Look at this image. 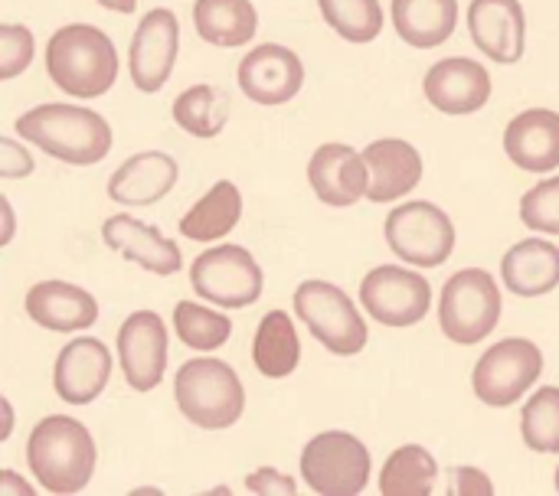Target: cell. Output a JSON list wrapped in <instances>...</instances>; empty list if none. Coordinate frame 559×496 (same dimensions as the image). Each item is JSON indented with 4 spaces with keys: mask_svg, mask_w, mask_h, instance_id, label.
Returning a JSON list of instances; mask_svg holds the SVG:
<instances>
[{
    "mask_svg": "<svg viewBox=\"0 0 559 496\" xmlns=\"http://www.w3.org/2000/svg\"><path fill=\"white\" fill-rule=\"evenodd\" d=\"M26 464L43 491L79 494L88 487L95 471V441L88 428L69 415L43 419L26 441Z\"/></svg>",
    "mask_w": 559,
    "mask_h": 496,
    "instance_id": "cell-1",
    "label": "cell"
},
{
    "mask_svg": "<svg viewBox=\"0 0 559 496\" xmlns=\"http://www.w3.org/2000/svg\"><path fill=\"white\" fill-rule=\"evenodd\" d=\"M16 134L29 144L43 147L56 160L75 164V167L98 164L111 150L108 121L98 111L79 108V105L29 108L26 114L16 118Z\"/></svg>",
    "mask_w": 559,
    "mask_h": 496,
    "instance_id": "cell-2",
    "label": "cell"
},
{
    "mask_svg": "<svg viewBox=\"0 0 559 496\" xmlns=\"http://www.w3.org/2000/svg\"><path fill=\"white\" fill-rule=\"evenodd\" d=\"M49 78L75 98H98L115 85L118 56L105 29L88 23H69L52 33L46 46Z\"/></svg>",
    "mask_w": 559,
    "mask_h": 496,
    "instance_id": "cell-3",
    "label": "cell"
},
{
    "mask_svg": "<svg viewBox=\"0 0 559 496\" xmlns=\"http://www.w3.org/2000/svg\"><path fill=\"white\" fill-rule=\"evenodd\" d=\"M174 396H177V409L183 412V419L210 432H223L236 425L246 409V389L236 370L210 356L187 360L177 370Z\"/></svg>",
    "mask_w": 559,
    "mask_h": 496,
    "instance_id": "cell-4",
    "label": "cell"
},
{
    "mask_svg": "<svg viewBox=\"0 0 559 496\" xmlns=\"http://www.w3.org/2000/svg\"><path fill=\"white\" fill-rule=\"evenodd\" d=\"M501 291L491 271L465 268L452 275L439 298V324L452 343L472 347L491 337L501 320Z\"/></svg>",
    "mask_w": 559,
    "mask_h": 496,
    "instance_id": "cell-5",
    "label": "cell"
},
{
    "mask_svg": "<svg viewBox=\"0 0 559 496\" xmlns=\"http://www.w3.org/2000/svg\"><path fill=\"white\" fill-rule=\"evenodd\" d=\"M295 314L334 356H357L367 347V320L357 314L354 301L331 281H305L295 291Z\"/></svg>",
    "mask_w": 559,
    "mask_h": 496,
    "instance_id": "cell-6",
    "label": "cell"
},
{
    "mask_svg": "<svg viewBox=\"0 0 559 496\" xmlns=\"http://www.w3.org/2000/svg\"><path fill=\"white\" fill-rule=\"evenodd\" d=\"M386 245L396 258L419 268H439L455 252V226L436 203H403L386 216Z\"/></svg>",
    "mask_w": 559,
    "mask_h": 496,
    "instance_id": "cell-7",
    "label": "cell"
},
{
    "mask_svg": "<svg viewBox=\"0 0 559 496\" xmlns=\"http://www.w3.org/2000/svg\"><path fill=\"white\" fill-rule=\"evenodd\" d=\"M193 291L216 307H249L259 301L265 275L242 245H213L190 265Z\"/></svg>",
    "mask_w": 559,
    "mask_h": 496,
    "instance_id": "cell-8",
    "label": "cell"
},
{
    "mask_svg": "<svg viewBox=\"0 0 559 496\" xmlns=\"http://www.w3.org/2000/svg\"><path fill=\"white\" fill-rule=\"evenodd\" d=\"M301 474L314 494H364L370 481V451L347 432H324L308 441L301 455Z\"/></svg>",
    "mask_w": 559,
    "mask_h": 496,
    "instance_id": "cell-9",
    "label": "cell"
},
{
    "mask_svg": "<svg viewBox=\"0 0 559 496\" xmlns=\"http://www.w3.org/2000/svg\"><path fill=\"white\" fill-rule=\"evenodd\" d=\"M544 373V353L537 343L511 337L495 343L475 366V396L491 409L514 406Z\"/></svg>",
    "mask_w": 559,
    "mask_h": 496,
    "instance_id": "cell-10",
    "label": "cell"
},
{
    "mask_svg": "<svg viewBox=\"0 0 559 496\" xmlns=\"http://www.w3.org/2000/svg\"><path fill=\"white\" fill-rule=\"evenodd\" d=\"M360 304L383 327H413L429 314L432 288L419 271L380 265L360 281Z\"/></svg>",
    "mask_w": 559,
    "mask_h": 496,
    "instance_id": "cell-11",
    "label": "cell"
},
{
    "mask_svg": "<svg viewBox=\"0 0 559 496\" xmlns=\"http://www.w3.org/2000/svg\"><path fill=\"white\" fill-rule=\"evenodd\" d=\"M118 360L134 392L160 386L167 370V327L154 311H134L118 330Z\"/></svg>",
    "mask_w": 559,
    "mask_h": 496,
    "instance_id": "cell-12",
    "label": "cell"
},
{
    "mask_svg": "<svg viewBox=\"0 0 559 496\" xmlns=\"http://www.w3.org/2000/svg\"><path fill=\"white\" fill-rule=\"evenodd\" d=\"M177 49H180V26H177L174 10L167 7L151 10L138 23L131 52H128V72H131L134 88L160 92L177 62Z\"/></svg>",
    "mask_w": 559,
    "mask_h": 496,
    "instance_id": "cell-13",
    "label": "cell"
},
{
    "mask_svg": "<svg viewBox=\"0 0 559 496\" xmlns=\"http://www.w3.org/2000/svg\"><path fill=\"white\" fill-rule=\"evenodd\" d=\"M305 82V65L298 52L278 43L255 46L242 62H239V88L246 98L255 105H285L301 92Z\"/></svg>",
    "mask_w": 559,
    "mask_h": 496,
    "instance_id": "cell-14",
    "label": "cell"
},
{
    "mask_svg": "<svg viewBox=\"0 0 559 496\" xmlns=\"http://www.w3.org/2000/svg\"><path fill=\"white\" fill-rule=\"evenodd\" d=\"M108 379H111V356L102 340L79 337L59 350L56 370H52V386L62 402L88 406L105 392Z\"/></svg>",
    "mask_w": 559,
    "mask_h": 496,
    "instance_id": "cell-15",
    "label": "cell"
},
{
    "mask_svg": "<svg viewBox=\"0 0 559 496\" xmlns=\"http://www.w3.org/2000/svg\"><path fill=\"white\" fill-rule=\"evenodd\" d=\"M308 183L328 206H354L370 190L367 157L347 144H321L308 160Z\"/></svg>",
    "mask_w": 559,
    "mask_h": 496,
    "instance_id": "cell-16",
    "label": "cell"
},
{
    "mask_svg": "<svg viewBox=\"0 0 559 496\" xmlns=\"http://www.w3.org/2000/svg\"><path fill=\"white\" fill-rule=\"evenodd\" d=\"M468 33L488 59L501 65L518 62L527 43V16L521 0H472Z\"/></svg>",
    "mask_w": 559,
    "mask_h": 496,
    "instance_id": "cell-17",
    "label": "cell"
},
{
    "mask_svg": "<svg viewBox=\"0 0 559 496\" xmlns=\"http://www.w3.org/2000/svg\"><path fill=\"white\" fill-rule=\"evenodd\" d=\"M426 98L432 108L445 114H472L488 105L491 98V75L481 62L455 56L442 59L426 72Z\"/></svg>",
    "mask_w": 559,
    "mask_h": 496,
    "instance_id": "cell-18",
    "label": "cell"
},
{
    "mask_svg": "<svg viewBox=\"0 0 559 496\" xmlns=\"http://www.w3.org/2000/svg\"><path fill=\"white\" fill-rule=\"evenodd\" d=\"M102 239L108 249H115L118 255H124L128 262L141 265L151 275H177L183 268L177 242H170L160 229H154L141 219H131L124 213L105 219Z\"/></svg>",
    "mask_w": 559,
    "mask_h": 496,
    "instance_id": "cell-19",
    "label": "cell"
},
{
    "mask_svg": "<svg viewBox=\"0 0 559 496\" xmlns=\"http://www.w3.org/2000/svg\"><path fill=\"white\" fill-rule=\"evenodd\" d=\"M26 317L52 334L88 330L98 320V301L69 281H39L26 291Z\"/></svg>",
    "mask_w": 559,
    "mask_h": 496,
    "instance_id": "cell-20",
    "label": "cell"
},
{
    "mask_svg": "<svg viewBox=\"0 0 559 496\" xmlns=\"http://www.w3.org/2000/svg\"><path fill=\"white\" fill-rule=\"evenodd\" d=\"M508 157L531 173H550L559 167V114L550 108H527L504 131Z\"/></svg>",
    "mask_w": 559,
    "mask_h": 496,
    "instance_id": "cell-21",
    "label": "cell"
},
{
    "mask_svg": "<svg viewBox=\"0 0 559 496\" xmlns=\"http://www.w3.org/2000/svg\"><path fill=\"white\" fill-rule=\"evenodd\" d=\"M364 157L370 167V190H367L370 203L400 199L423 180V157L409 141H400V137L373 141L364 150Z\"/></svg>",
    "mask_w": 559,
    "mask_h": 496,
    "instance_id": "cell-22",
    "label": "cell"
},
{
    "mask_svg": "<svg viewBox=\"0 0 559 496\" xmlns=\"http://www.w3.org/2000/svg\"><path fill=\"white\" fill-rule=\"evenodd\" d=\"M177 183V164L167 154L144 150L128 157L108 180V196L121 206H151Z\"/></svg>",
    "mask_w": 559,
    "mask_h": 496,
    "instance_id": "cell-23",
    "label": "cell"
},
{
    "mask_svg": "<svg viewBox=\"0 0 559 496\" xmlns=\"http://www.w3.org/2000/svg\"><path fill=\"white\" fill-rule=\"evenodd\" d=\"M504 288L518 298H540L559 285V249L547 239H524L501 262Z\"/></svg>",
    "mask_w": 559,
    "mask_h": 496,
    "instance_id": "cell-24",
    "label": "cell"
},
{
    "mask_svg": "<svg viewBox=\"0 0 559 496\" xmlns=\"http://www.w3.org/2000/svg\"><path fill=\"white\" fill-rule=\"evenodd\" d=\"M459 23V0H393V26L416 49L442 46Z\"/></svg>",
    "mask_w": 559,
    "mask_h": 496,
    "instance_id": "cell-25",
    "label": "cell"
},
{
    "mask_svg": "<svg viewBox=\"0 0 559 496\" xmlns=\"http://www.w3.org/2000/svg\"><path fill=\"white\" fill-rule=\"evenodd\" d=\"M298 360H301V340L295 320L285 311H269L252 340L255 370L269 379H285L298 370Z\"/></svg>",
    "mask_w": 559,
    "mask_h": 496,
    "instance_id": "cell-26",
    "label": "cell"
},
{
    "mask_svg": "<svg viewBox=\"0 0 559 496\" xmlns=\"http://www.w3.org/2000/svg\"><path fill=\"white\" fill-rule=\"evenodd\" d=\"M197 33L210 46H246L259 29V13L249 0H197L193 7Z\"/></svg>",
    "mask_w": 559,
    "mask_h": 496,
    "instance_id": "cell-27",
    "label": "cell"
},
{
    "mask_svg": "<svg viewBox=\"0 0 559 496\" xmlns=\"http://www.w3.org/2000/svg\"><path fill=\"white\" fill-rule=\"evenodd\" d=\"M242 216V193L233 180H219L210 193L180 219V232L190 242H213L236 229Z\"/></svg>",
    "mask_w": 559,
    "mask_h": 496,
    "instance_id": "cell-28",
    "label": "cell"
},
{
    "mask_svg": "<svg viewBox=\"0 0 559 496\" xmlns=\"http://www.w3.org/2000/svg\"><path fill=\"white\" fill-rule=\"evenodd\" d=\"M439 464L419 445H403L393 451L380 474V491L386 496H426L436 491Z\"/></svg>",
    "mask_w": 559,
    "mask_h": 496,
    "instance_id": "cell-29",
    "label": "cell"
},
{
    "mask_svg": "<svg viewBox=\"0 0 559 496\" xmlns=\"http://www.w3.org/2000/svg\"><path fill=\"white\" fill-rule=\"evenodd\" d=\"M174 121L193 137H216L229 121V98L216 85H193L177 95Z\"/></svg>",
    "mask_w": 559,
    "mask_h": 496,
    "instance_id": "cell-30",
    "label": "cell"
},
{
    "mask_svg": "<svg viewBox=\"0 0 559 496\" xmlns=\"http://www.w3.org/2000/svg\"><path fill=\"white\" fill-rule=\"evenodd\" d=\"M174 330H177V337L187 347L203 350V353H213V350H219L229 340L233 324L219 311H210V307L193 304V301H180L174 307Z\"/></svg>",
    "mask_w": 559,
    "mask_h": 496,
    "instance_id": "cell-31",
    "label": "cell"
},
{
    "mask_svg": "<svg viewBox=\"0 0 559 496\" xmlns=\"http://www.w3.org/2000/svg\"><path fill=\"white\" fill-rule=\"evenodd\" d=\"M328 26L347 43H370L383 29L380 0H318Z\"/></svg>",
    "mask_w": 559,
    "mask_h": 496,
    "instance_id": "cell-32",
    "label": "cell"
},
{
    "mask_svg": "<svg viewBox=\"0 0 559 496\" xmlns=\"http://www.w3.org/2000/svg\"><path fill=\"white\" fill-rule=\"evenodd\" d=\"M521 435L524 445L537 455H557L559 451V386H547L524 406L521 415Z\"/></svg>",
    "mask_w": 559,
    "mask_h": 496,
    "instance_id": "cell-33",
    "label": "cell"
},
{
    "mask_svg": "<svg viewBox=\"0 0 559 496\" xmlns=\"http://www.w3.org/2000/svg\"><path fill=\"white\" fill-rule=\"evenodd\" d=\"M521 219L534 232L559 235V177L531 186L521 199Z\"/></svg>",
    "mask_w": 559,
    "mask_h": 496,
    "instance_id": "cell-34",
    "label": "cell"
},
{
    "mask_svg": "<svg viewBox=\"0 0 559 496\" xmlns=\"http://www.w3.org/2000/svg\"><path fill=\"white\" fill-rule=\"evenodd\" d=\"M36 52V39L26 26L20 23H3L0 26V78H13L20 75Z\"/></svg>",
    "mask_w": 559,
    "mask_h": 496,
    "instance_id": "cell-35",
    "label": "cell"
},
{
    "mask_svg": "<svg viewBox=\"0 0 559 496\" xmlns=\"http://www.w3.org/2000/svg\"><path fill=\"white\" fill-rule=\"evenodd\" d=\"M26 173H33V157L16 141L3 137L0 141V177L3 180H20Z\"/></svg>",
    "mask_w": 559,
    "mask_h": 496,
    "instance_id": "cell-36",
    "label": "cell"
},
{
    "mask_svg": "<svg viewBox=\"0 0 559 496\" xmlns=\"http://www.w3.org/2000/svg\"><path fill=\"white\" fill-rule=\"evenodd\" d=\"M246 491L249 494H295V481L278 474V471H272V468H262V471L249 474Z\"/></svg>",
    "mask_w": 559,
    "mask_h": 496,
    "instance_id": "cell-37",
    "label": "cell"
},
{
    "mask_svg": "<svg viewBox=\"0 0 559 496\" xmlns=\"http://www.w3.org/2000/svg\"><path fill=\"white\" fill-rule=\"evenodd\" d=\"M455 481H459V487H455L459 494H491V484L475 468H459L455 471Z\"/></svg>",
    "mask_w": 559,
    "mask_h": 496,
    "instance_id": "cell-38",
    "label": "cell"
},
{
    "mask_svg": "<svg viewBox=\"0 0 559 496\" xmlns=\"http://www.w3.org/2000/svg\"><path fill=\"white\" fill-rule=\"evenodd\" d=\"M0 213H3V232H0V245H7V242H10V235H13V213H10V203H7V199H0Z\"/></svg>",
    "mask_w": 559,
    "mask_h": 496,
    "instance_id": "cell-39",
    "label": "cell"
},
{
    "mask_svg": "<svg viewBox=\"0 0 559 496\" xmlns=\"http://www.w3.org/2000/svg\"><path fill=\"white\" fill-rule=\"evenodd\" d=\"M105 10H115V13H131L138 7V0H98Z\"/></svg>",
    "mask_w": 559,
    "mask_h": 496,
    "instance_id": "cell-40",
    "label": "cell"
},
{
    "mask_svg": "<svg viewBox=\"0 0 559 496\" xmlns=\"http://www.w3.org/2000/svg\"><path fill=\"white\" fill-rule=\"evenodd\" d=\"M0 406H3V428H0V438H7V435H10V402L0 399Z\"/></svg>",
    "mask_w": 559,
    "mask_h": 496,
    "instance_id": "cell-41",
    "label": "cell"
},
{
    "mask_svg": "<svg viewBox=\"0 0 559 496\" xmlns=\"http://www.w3.org/2000/svg\"><path fill=\"white\" fill-rule=\"evenodd\" d=\"M557 491H559V468H557Z\"/></svg>",
    "mask_w": 559,
    "mask_h": 496,
    "instance_id": "cell-42",
    "label": "cell"
}]
</instances>
